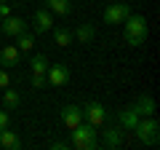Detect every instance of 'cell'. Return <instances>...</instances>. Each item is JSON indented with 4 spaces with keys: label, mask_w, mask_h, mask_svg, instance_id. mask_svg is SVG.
Wrapping results in <instances>:
<instances>
[{
    "label": "cell",
    "mask_w": 160,
    "mask_h": 150,
    "mask_svg": "<svg viewBox=\"0 0 160 150\" xmlns=\"http://www.w3.org/2000/svg\"><path fill=\"white\" fill-rule=\"evenodd\" d=\"M69 147L75 150H96L99 147V131L96 126H91V123H83L80 121L75 129H69Z\"/></svg>",
    "instance_id": "obj_1"
},
{
    "label": "cell",
    "mask_w": 160,
    "mask_h": 150,
    "mask_svg": "<svg viewBox=\"0 0 160 150\" xmlns=\"http://www.w3.org/2000/svg\"><path fill=\"white\" fill-rule=\"evenodd\" d=\"M147 19L139 16V13H128V19L123 22V38H126L128 46H142L144 40H147Z\"/></svg>",
    "instance_id": "obj_2"
},
{
    "label": "cell",
    "mask_w": 160,
    "mask_h": 150,
    "mask_svg": "<svg viewBox=\"0 0 160 150\" xmlns=\"http://www.w3.org/2000/svg\"><path fill=\"white\" fill-rule=\"evenodd\" d=\"M133 134H136V139H139L142 145L152 147V145H158V142H160V123L155 121L152 115L139 118V123L133 126Z\"/></svg>",
    "instance_id": "obj_3"
},
{
    "label": "cell",
    "mask_w": 160,
    "mask_h": 150,
    "mask_svg": "<svg viewBox=\"0 0 160 150\" xmlns=\"http://www.w3.org/2000/svg\"><path fill=\"white\" fill-rule=\"evenodd\" d=\"M128 13H131V6L128 3H109L104 8L102 19H104V24H123L128 19Z\"/></svg>",
    "instance_id": "obj_4"
},
{
    "label": "cell",
    "mask_w": 160,
    "mask_h": 150,
    "mask_svg": "<svg viewBox=\"0 0 160 150\" xmlns=\"http://www.w3.org/2000/svg\"><path fill=\"white\" fill-rule=\"evenodd\" d=\"M46 83H51V86H56V88L67 86V83H69V67H67V64H48Z\"/></svg>",
    "instance_id": "obj_5"
},
{
    "label": "cell",
    "mask_w": 160,
    "mask_h": 150,
    "mask_svg": "<svg viewBox=\"0 0 160 150\" xmlns=\"http://www.w3.org/2000/svg\"><path fill=\"white\" fill-rule=\"evenodd\" d=\"M46 70H48V59H46V54H38V56H32V88H35V91L46 86Z\"/></svg>",
    "instance_id": "obj_6"
},
{
    "label": "cell",
    "mask_w": 160,
    "mask_h": 150,
    "mask_svg": "<svg viewBox=\"0 0 160 150\" xmlns=\"http://www.w3.org/2000/svg\"><path fill=\"white\" fill-rule=\"evenodd\" d=\"M29 27H32L38 35L51 32V27H53V13L48 11V8H38V11L32 13V22H29Z\"/></svg>",
    "instance_id": "obj_7"
},
{
    "label": "cell",
    "mask_w": 160,
    "mask_h": 150,
    "mask_svg": "<svg viewBox=\"0 0 160 150\" xmlns=\"http://www.w3.org/2000/svg\"><path fill=\"white\" fill-rule=\"evenodd\" d=\"M27 27H29V22L27 19H22V16H6L3 22H0V32H6L8 38H16V35H22V32H27Z\"/></svg>",
    "instance_id": "obj_8"
},
{
    "label": "cell",
    "mask_w": 160,
    "mask_h": 150,
    "mask_svg": "<svg viewBox=\"0 0 160 150\" xmlns=\"http://www.w3.org/2000/svg\"><path fill=\"white\" fill-rule=\"evenodd\" d=\"M83 121H88L91 126H102L104 121H107V110H104V104L99 102H88L86 107H83Z\"/></svg>",
    "instance_id": "obj_9"
},
{
    "label": "cell",
    "mask_w": 160,
    "mask_h": 150,
    "mask_svg": "<svg viewBox=\"0 0 160 150\" xmlns=\"http://www.w3.org/2000/svg\"><path fill=\"white\" fill-rule=\"evenodd\" d=\"M59 118H62V123L67 129H75L83 121V107H80V104H64V107L59 110Z\"/></svg>",
    "instance_id": "obj_10"
},
{
    "label": "cell",
    "mask_w": 160,
    "mask_h": 150,
    "mask_svg": "<svg viewBox=\"0 0 160 150\" xmlns=\"http://www.w3.org/2000/svg\"><path fill=\"white\" fill-rule=\"evenodd\" d=\"M102 126H104V123H102ZM102 145L109 147V150L120 147V145H123V126H104L102 129Z\"/></svg>",
    "instance_id": "obj_11"
},
{
    "label": "cell",
    "mask_w": 160,
    "mask_h": 150,
    "mask_svg": "<svg viewBox=\"0 0 160 150\" xmlns=\"http://www.w3.org/2000/svg\"><path fill=\"white\" fill-rule=\"evenodd\" d=\"M118 121H120V126H123V131H133V126L139 123V113L133 110V104H126V107H120Z\"/></svg>",
    "instance_id": "obj_12"
},
{
    "label": "cell",
    "mask_w": 160,
    "mask_h": 150,
    "mask_svg": "<svg viewBox=\"0 0 160 150\" xmlns=\"http://www.w3.org/2000/svg\"><path fill=\"white\" fill-rule=\"evenodd\" d=\"M22 62V51L16 46H3L0 48V67H16Z\"/></svg>",
    "instance_id": "obj_13"
},
{
    "label": "cell",
    "mask_w": 160,
    "mask_h": 150,
    "mask_svg": "<svg viewBox=\"0 0 160 150\" xmlns=\"http://www.w3.org/2000/svg\"><path fill=\"white\" fill-rule=\"evenodd\" d=\"M133 110L139 113V118L155 115V99H152V94H139V99L133 102Z\"/></svg>",
    "instance_id": "obj_14"
},
{
    "label": "cell",
    "mask_w": 160,
    "mask_h": 150,
    "mask_svg": "<svg viewBox=\"0 0 160 150\" xmlns=\"http://www.w3.org/2000/svg\"><path fill=\"white\" fill-rule=\"evenodd\" d=\"M72 38L80 43V46H86V43H91L93 38H96V27H93L91 22H83V24H78V29L72 32Z\"/></svg>",
    "instance_id": "obj_15"
},
{
    "label": "cell",
    "mask_w": 160,
    "mask_h": 150,
    "mask_svg": "<svg viewBox=\"0 0 160 150\" xmlns=\"http://www.w3.org/2000/svg\"><path fill=\"white\" fill-rule=\"evenodd\" d=\"M19 145H22V139H19V134L13 131L11 126L0 129V147H3V150H16Z\"/></svg>",
    "instance_id": "obj_16"
},
{
    "label": "cell",
    "mask_w": 160,
    "mask_h": 150,
    "mask_svg": "<svg viewBox=\"0 0 160 150\" xmlns=\"http://www.w3.org/2000/svg\"><path fill=\"white\" fill-rule=\"evenodd\" d=\"M46 8L53 16H69L72 13V0H46Z\"/></svg>",
    "instance_id": "obj_17"
},
{
    "label": "cell",
    "mask_w": 160,
    "mask_h": 150,
    "mask_svg": "<svg viewBox=\"0 0 160 150\" xmlns=\"http://www.w3.org/2000/svg\"><path fill=\"white\" fill-rule=\"evenodd\" d=\"M51 32H53V43H56L59 48H67V46H72V29H67V27H51Z\"/></svg>",
    "instance_id": "obj_18"
},
{
    "label": "cell",
    "mask_w": 160,
    "mask_h": 150,
    "mask_svg": "<svg viewBox=\"0 0 160 150\" xmlns=\"http://www.w3.org/2000/svg\"><path fill=\"white\" fill-rule=\"evenodd\" d=\"M19 104H22V97H19V91L16 88H3V107L8 110V113H11V110H16Z\"/></svg>",
    "instance_id": "obj_19"
},
{
    "label": "cell",
    "mask_w": 160,
    "mask_h": 150,
    "mask_svg": "<svg viewBox=\"0 0 160 150\" xmlns=\"http://www.w3.org/2000/svg\"><path fill=\"white\" fill-rule=\"evenodd\" d=\"M16 48H19L22 54L32 51V48H35V35H32V32H22V35H16Z\"/></svg>",
    "instance_id": "obj_20"
},
{
    "label": "cell",
    "mask_w": 160,
    "mask_h": 150,
    "mask_svg": "<svg viewBox=\"0 0 160 150\" xmlns=\"http://www.w3.org/2000/svg\"><path fill=\"white\" fill-rule=\"evenodd\" d=\"M8 126H11V113L3 107L0 110V129H8Z\"/></svg>",
    "instance_id": "obj_21"
},
{
    "label": "cell",
    "mask_w": 160,
    "mask_h": 150,
    "mask_svg": "<svg viewBox=\"0 0 160 150\" xmlns=\"http://www.w3.org/2000/svg\"><path fill=\"white\" fill-rule=\"evenodd\" d=\"M11 86V75L6 72V67H0V88H8Z\"/></svg>",
    "instance_id": "obj_22"
},
{
    "label": "cell",
    "mask_w": 160,
    "mask_h": 150,
    "mask_svg": "<svg viewBox=\"0 0 160 150\" xmlns=\"http://www.w3.org/2000/svg\"><path fill=\"white\" fill-rule=\"evenodd\" d=\"M11 16V3H0V19Z\"/></svg>",
    "instance_id": "obj_23"
},
{
    "label": "cell",
    "mask_w": 160,
    "mask_h": 150,
    "mask_svg": "<svg viewBox=\"0 0 160 150\" xmlns=\"http://www.w3.org/2000/svg\"><path fill=\"white\" fill-rule=\"evenodd\" d=\"M51 147H53V150H67V147H69V142H62V139H56V142H51Z\"/></svg>",
    "instance_id": "obj_24"
},
{
    "label": "cell",
    "mask_w": 160,
    "mask_h": 150,
    "mask_svg": "<svg viewBox=\"0 0 160 150\" xmlns=\"http://www.w3.org/2000/svg\"><path fill=\"white\" fill-rule=\"evenodd\" d=\"M0 3H6V0H0Z\"/></svg>",
    "instance_id": "obj_25"
},
{
    "label": "cell",
    "mask_w": 160,
    "mask_h": 150,
    "mask_svg": "<svg viewBox=\"0 0 160 150\" xmlns=\"http://www.w3.org/2000/svg\"><path fill=\"white\" fill-rule=\"evenodd\" d=\"M0 22H3V19H0Z\"/></svg>",
    "instance_id": "obj_26"
}]
</instances>
